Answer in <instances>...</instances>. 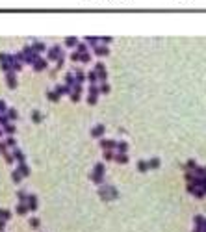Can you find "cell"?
I'll return each mask as SVG.
<instances>
[{
  "instance_id": "6da1fadb",
  "label": "cell",
  "mask_w": 206,
  "mask_h": 232,
  "mask_svg": "<svg viewBox=\"0 0 206 232\" xmlns=\"http://www.w3.org/2000/svg\"><path fill=\"white\" fill-rule=\"evenodd\" d=\"M89 178H91L95 184H99V186L104 184V163H102V162H97V163H95L93 173L89 175Z\"/></svg>"
},
{
  "instance_id": "7a4b0ae2",
  "label": "cell",
  "mask_w": 206,
  "mask_h": 232,
  "mask_svg": "<svg viewBox=\"0 0 206 232\" xmlns=\"http://www.w3.org/2000/svg\"><path fill=\"white\" fill-rule=\"evenodd\" d=\"M20 52H23V61H24V63H28V65H34V63H35V60L41 56V54H37L34 48H32V45H24Z\"/></svg>"
},
{
  "instance_id": "3957f363",
  "label": "cell",
  "mask_w": 206,
  "mask_h": 232,
  "mask_svg": "<svg viewBox=\"0 0 206 232\" xmlns=\"http://www.w3.org/2000/svg\"><path fill=\"white\" fill-rule=\"evenodd\" d=\"M99 195H100L102 201H112V199H117L119 197V191L115 190L113 186H100Z\"/></svg>"
},
{
  "instance_id": "277c9868",
  "label": "cell",
  "mask_w": 206,
  "mask_h": 232,
  "mask_svg": "<svg viewBox=\"0 0 206 232\" xmlns=\"http://www.w3.org/2000/svg\"><path fill=\"white\" fill-rule=\"evenodd\" d=\"M63 48L60 47V45H52L48 50H47V60H50V61H60V60H63Z\"/></svg>"
},
{
  "instance_id": "5b68a950",
  "label": "cell",
  "mask_w": 206,
  "mask_h": 232,
  "mask_svg": "<svg viewBox=\"0 0 206 232\" xmlns=\"http://www.w3.org/2000/svg\"><path fill=\"white\" fill-rule=\"evenodd\" d=\"M95 73L99 74V84H102V82H106L108 80V73H106V65L102 63V61H99L95 65Z\"/></svg>"
},
{
  "instance_id": "8992f818",
  "label": "cell",
  "mask_w": 206,
  "mask_h": 232,
  "mask_svg": "<svg viewBox=\"0 0 206 232\" xmlns=\"http://www.w3.org/2000/svg\"><path fill=\"white\" fill-rule=\"evenodd\" d=\"M99 143H100V147H102L104 150H117V141H113V139L102 138V139H99Z\"/></svg>"
},
{
  "instance_id": "52a82bcc",
  "label": "cell",
  "mask_w": 206,
  "mask_h": 232,
  "mask_svg": "<svg viewBox=\"0 0 206 232\" xmlns=\"http://www.w3.org/2000/svg\"><path fill=\"white\" fill-rule=\"evenodd\" d=\"M32 67H34L35 71H45V69L48 67V60H47V58H41V56H39V58L35 60V63L32 65Z\"/></svg>"
},
{
  "instance_id": "ba28073f",
  "label": "cell",
  "mask_w": 206,
  "mask_h": 232,
  "mask_svg": "<svg viewBox=\"0 0 206 232\" xmlns=\"http://www.w3.org/2000/svg\"><path fill=\"white\" fill-rule=\"evenodd\" d=\"M6 82H8V87H9V89H15V87H17V76H15L13 71H11V73H6Z\"/></svg>"
},
{
  "instance_id": "9c48e42d",
  "label": "cell",
  "mask_w": 206,
  "mask_h": 232,
  "mask_svg": "<svg viewBox=\"0 0 206 232\" xmlns=\"http://www.w3.org/2000/svg\"><path fill=\"white\" fill-rule=\"evenodd\" d=\"M93 50H95V54H97V56H100V58H102V56H108V54H110V50H108V45H102V43H100V45H97Z\"/></svg>"
},
{
  "instance_id": "30bf717a",
  "label": "cell",
  "mask_w": 206,
  "mask_h": 232,
  "mask_svg": "<svg viewBox=\"0 0 206 232\" xmlns=\"http://www.w3.org/2000/svg\"><path fill=\"white\" fill-rule=\"evenodd\" d=\"M91 136H93V138L102 139V136H104V125H95V126H93V130H91Z\"/></svg>"
},
{
  "instance_id": "8fae6325",
  "label": "cell",
  "mask_w": 206,
  "mask_h": 232,
  "mask_svg": "<svg viewBox=\"0 0 206 232\" xmlns=\"http://www.w3.org/2000/svg\"><path fill=\"white\" fill-rule=\"evenodd\" d=\"M32 48H34L37 54L47 52V50H48V48H47V45H45V43H41V41H34V43H32Z\"/></svg>"
},
{
  "instance_id": "7c38bea8",
  "label": "cell",
  "mask_w": 206,
  "mask_h": 232,
  "mask_svg": "<svg viewBox=\"0 0 206 232\" xmlns=\"http://www.w3.org/2000/svg\"><path fill=\"white\" fill-rule=\"evenodd\" d=\"M26 203H28L30 210H35V208H37V195H34V193H28Z\"/></svg>"
},
{
  "instance_id": "4fadbf2b",
  "label": "cell",
  "mask_w": 206,
  "mask_h": 232,
  "mask_svg": "<svg viewBox=\"0 0 206 232\" xmlns=\"http://www.w3.org/2000/svg\"><path fill=\"white\" fill-rule=\"evenodd\" d=\"M11 152H13V156H15V160L19 162V163H24V154H23V150L20 149H11Z\"/></svg>"
},
{
  "instance_id": "5bb4252c",
  "label": "cell",
  "mask_w": 206,
  "mask_h": 232,
  "mask_svg": "<svg viewBox=\"0 0 206 232\" xmlns=\"http://www.w3.org/2000/svg\"><path fill=\"white\" fill-rule=\"evenodd\" d=\"M85 43H88L89 47H97V45H100V37H95V36H89V37H85Z\"/></svg>"
},
{
  "instance_id": "9a60e30c",
  "label": "cell",
  "mask_w": 206,
  "mask_h": 232,
  "mask_svg": "<svg viewBox=\"0 0 206 232\" xmlns=\"http://www.w3.org/2000/svg\"><path fill=\"white\" fill-rule=\"evenodd\" d=\"M6 115H8V119L11 121V123H13L15 119H19V112H17L15 108H8V112H6Z\"/></svg>"
},
{
  "instance_id": "2e32d148",
  "label": "cell",
  "mask_w": 206,
  "mask_h": 232,
  "mask_svg": "<svg viewBox=\"0 0 206 232\" xmlns=\"http://www.w3.org/2000/svg\"><path fill=\"white\" fill-rule=\"evenodd\" d=\"M149 169H150V167H149V162H147V160H139V162H137V171H139V173H147Z\"/></svg>"
},
{
  "instance_id": "e0dca14e",
  "label": "cell",
  "mask_w": 206,
  "mask_h": 232,
  "mask_svg": "<svg viewBox=\"0 0 206 232\" xmlns=\"http://www.w3.org/2000/svg\"><path fill=\"white\" fill-rule=\"evenodd\" d=\"M78 39L76 37H67V39H65V47H69V48H76L78 47Z\"/></svg>"
},
{
  "instance_id": "ac0fdd59",
  "label": "cell",
  "mask_w": 206,
  "mask_h": 232,
  "mask_svg": "<svg viewBox=\"0 0 206 232\" xmlns=\"http://www.w3.org/2000/svg\"><path fill=\"white\" fill-rule=\"evenodd\" d=\"M115 162H117V163H126V162H128L126 152H115Z\"/></svg>"
},
{
  "instance_id": "d6986e66",
  "label": "cell",
  "mask_w": 206,
  "mask_h": 232,
  "mask_svg": "<svg viewBox=\"0 0 206 232\" xmlns=\"http://www.w3.org/2000/svg\"><path fill=\"white\" fill-rule=\"evenodd\" d=\"M76 84V76H74V73H67L65 74V85H72Z\"/></svg>"
},
{
  "instance_id": "ffe728a7",
  "label": "cell",
  "mask_w": 206,
  "mask_h": 232,
  "mask_svg": "<svg viewBox=\"0 0 206 232\" xmlns=\"http://www.w3.org/2000/svg\"><path fill=\"white\" fill-rule=\"evenodd\" d=\"M28 210H30L28 203H19L17 204V214H28Z\"/></svg>"
},
{
  "instance_id": "44dd1931",
  "label": "cell",
  "mask_w": 206,
  "mask_h": 232,
  "mask_svg": "<svg viewBox=\"0 0 206 232\" xmlns=\"http://www.w3.org/2000/svg\"><path fill=\"white\" fill-rule=\"evenodd\" d=\"M4 132H6V134H9V136H13V134H15V125L11 123V121H9L8 125H4Z\"/></svg>"
},
{
  "instance_id": "7402d4cb",
  "label": "cell",
  "mask_w": 206,
  "mask_h": 232,
  "mask_svg": "<svg viewBox=\"0 0 206 232\" xmlns=\"http://www.w3.org/2000/svg\"><path fill=\"white\" fill-rule=\"evenodd\" d=\"M128 150V143L126 141H117V150L115 152H126Z\"/></svg>"
},
{
  "instance_id": "603a6c76",
  "label": "cell",
  "mask_w": 206,
  "mask_h": 232,
  "mask_svg": "<svg viewBox=\"0 0 206 232\" xmlns=\"http://www.w3.org/2000/svg\"><path fill=\"white\" fill-rule=\"evenodd\" d=\"M88 78H89V82H91V84H99V74L95 73V69L88 73Z\"/></svg>"
},
{
  "instance_id": "cb8c5ba5",
  "label": "cell",
  "mask_w": 206,
  "mask_h": 232,
  "mask_svg": "<svg viewBox=\"0 0 206 232\" xmlns=\"http://www.w3.org/2000/svg\"><path fill=\"white\" fill-rule=\"evenodd\" d=\"M32 121H34V123H41V121H43L39 110H34V112H32Z\"/></svg>"
},
{
  "instance_id": "d4e9b609",
  "label": "cell",
  "mask_w": 206,
  "mask_h": 232,
  "mask_svg": "<svg viewBox=\"0 0 206 232\" xmlns=\"http://www.w3.org/2000/svg\"><path fill=\"white\" fill-rule=\"evenodd\" d=\"M76 52H80V54H85V52H89V47H88V43H78V47H76Z\"/></svg>"
},
{
  "instance_id": "484cf974",
  "label": "cell",
  "mask_w": 206,
  "mask_h": 232,
  "mask_svg": "<svg viewBox=\"0 0 206 232\" xmlns=\"http://www.w3.org/2000/svg\"><path fill=\"white\" fill-rule=\"evenodd\" d=\"M11 178H13V182H19L20 178H23V173H20V169H19V167H17V169H13Z\"/></svg>"
},
{
  "instance_id": "4316f807",
  "label": "cell",
  "mask_w": 206,
  "mask_h": 232,
  "mask_svg": "<svg viewBox=\"0 0 206 232\" xmlns=\"http://www.w3.org/2000/svg\"><path fill=\"white\" fill-rule=\"evenodd\" d=\"M191 195H195L197 199H202V197H206V191L202 190V187H199V186H197V187H195V191H193Z\"/></svg>"
},
{
  "instance_id": "83f0119b",
  "label": "cell",
  "mask_w": 206,
  "mask_h": 232,
  "mask_svg": "<svg viewBox=\"0 0 206 232\" xmlns=\"http://www.w3.org/2000/svg\"><path fill=\"white\" fill-rule=\"evenodd\" d=\"M17 167L20 169V173H23V176H28V175H30V167H28L26 163H19Z\"/></svg>"
},
{
  "instance_id": "f1b7e54d",
  "label": "cell",
  "mask_w": 206,
  "mask_h": 232,
  "mask_svg": "<svg viewBox=\"0 0 206 232\" xmlns=\"http://www.w3.org/2000/svg\"><path fill=\"white\" fill-rule=\"evenodd\" d=\"M204 221H206V217H202V215H195V227H204Z\"/></svg>"
},
{
  "instance_id": "f546056e",
  "label": "cell",
  "mask_w": 206,
  "mask_h": 232,
  "mask_svg": "<svg viewBox=\"0 0 206 232\" xmlns=\"http://www.w3.org/2000/svg\"><path fill=\"white\" fill-rule=\"evenodd\" d=\"M74 76H76V82H78V84H84V80H85V74H84L82 71H74Z\"/></svg>"
},
{
  "instance_id": "4dcf8cb0",
  "label": "cell",
  "mask_w": 206,
  "mask_h": 232,
  "mask_svg": "<svg viewBox=\"0 0 206 232\" xmlns=\"http://www.w3.org/2000/svg\"><path fill=\"white\" fill-rule=\"evenodd\" d=\"M6 145H8L9 149H15V147H17V141H15V138H13V136H9V138L6 139Z\"/></svg>"
},
{
  "instance_id": "1f68e13d",
  "label": "cell",
  "mask_w": 206,
  "mask_h": 232,
  "mask_svg": "<svg viewBox=\"0 0 206 232\" xmlns=\"http://www.w3.org/2000/svg\"><path fill=\"white\" fill-rule=\"evenodd\" d=\"M47 97H48V101H52V102H58V101H60V95H58L56 91H48Z\"/></svg>"
},
{
  "instance_id": "d6a6232c",
  "label": "cell",
  "mask_w": 206,
  "mask_h": 232,
  "mask_svg": "<svg viewBox=\"0 0 206 232\" xmlns=\"http://www.w3.org/2000/svg\"><path fill=\"white\" fill-rule=\"evenodd\" d=\"M99 89H100V93H102V95H106V93H110V84H106V82H102V84L99 85Z\"/></svg>"
},
{
  "instance_id": "836d02e7",
  "label": "cell",
  "mask_w": 206,
  "mask_h": 232,
  "mask_svg": "<svg viewBox=\"0 0 206 232\" xmlns=\"http://www.w3.org/2000/svg\"><path fill=\"white\" fill-rule=\"evenodd\" d=\"M197 167H199V165H197V162H195V160H189V162L186 163V169H188V171H195Z\"/></svg>"
},
{
  "instance_id": "e575fe53",
  "label": "cell",
  "mask_w": 206,
  "mask_h": 232,
  "mask_svg": "<svg viewBox=\"0 0 206 232\" xmlns=\"http://www.w3.org/2000/svg\"><path fill=\"white\" fill-rule=\"evenodd\" d=\"M9 217H11V212H9V210H2V208H0V219H9Z\"/></svg>"
},
{
  "instance_id": "d590c367",
  "label": "cell",
  "mask_w": 206,
  "mask_h": 232,
  "mask_svg": "<svg viewBox=\"0 0 206 232\" xmlns=\"http://www.w3.org/2000/svg\"><path fill=\"white\" fill-rule=\"evenodd\" d=\"M80 61H82V63H89V61H91V54H89V52L80 54Z\"/></svg>"
},
{
  "instance_id": "8d00e7d4",
  "label": "cell",
  "mask_w": 206,
  "mask_h": 232,
  "mask_svg": "<svg viewBox=\"0 0 206 232\" xmlns=\"http://www.w3.org/2000/svg\"><path fill=\"white\" fill-rule=\"evenodd\" d=\"M149 167H150V169H158V167H160V160H158V158H152V160L149 162Z\"/></svg>"
},
{
  "instance_id": "74e56055",
  "label": "cell",
  "mask_w": 206,
  "mask_h": 232,
  "mask_svg": "<svg viewBox=\"0 0 206 232\" xmlns=\"http://www.w3.org/2000/svg\"><path fill=\"white\" fill-rule=\"evenodd\" d=\"M104 158L106 160H115V150H104Z\"/></svg>"
},
{
  "instance_id": "f35d334b",
  "label": "cell",
  "mask_w": 206,
  "mask_h": 232,
  "mask_svg": "<svg viewBox=\"0 0 206 232\" xmlns=\"http://www.w3.org/2000/svg\"><path fill=\"white\" fill-rule=\"evenodd\" d=\"M8 145H6V141H0V154H4V156H6V154H8Z\"/></svg>"
},
{
  "instance_id": "ab89813d",
  "label": "cell",
  "mask_w": 206,
  "mask_h": 232,
  "mask_svg": "<svg viewBox=\"0 0 206 232\" xmlns=\"http://www.w3.org/2000/svg\"><path fill=\"white\" fill-rule=\"evenodd\" d=\"M71 61H80V52H76V50H74V52H71Z\"/></svg>"
},
{
  "instance_id": "60d3db41",
  "label": "cell",
  "mask_w": 206,
  "mask_h": 232,
  "mask_svg": "<svg viewBox=\"0 0 206 232\" xmlns=\"http://www.w3.org/2000/svg\"><path fill=\"white\" fill-rule=\"evenodd\" d=\"M6 112H8L6 102H4V101H0V115H6Z\"/></svg>"
},
{
  "instance_id": "b9f144b4",
  "label": "cell",
  "mask_w": 206,
  "mask_h": 232,
  "mask_svg": "<svg viewBox=\"0 0 206 232\" xmlns=\"http://www.w3.org/2000/svg\"><path fill=\"white\" fill-rule=\"evenodd\" d=\"M100 43H102V45H110V43H112V37H110V36H104V37H100Z\"/></svg>"
},
{
  "instance_id": "7bdbcfd3",
  "label": "cell",
  "mask_w": 206,
  "mask_h": 232,
  "mask_svg": "<svg viewBox=\"0 0 206 232\" xmlns=\"http://www.w3.org/2000/svg\"><path fill=\"white\" fill-rule=\"evenodd\" d=\"M97 101H99V97H91V95H88V104H97Z\"/></svg>"
},
{
  "instance_id": "ee69618b",
  "label": "cell",
  "mask_w": 206,
  "mask_h": 232,
  "mask_svg": "<svg viewBox=\"0 0 206 232\" xmlns=\"http://www.w3.org/2000/svg\"><path fill=\"white\" fill-rule=\"evenodd\" d=\"M30 225H32V227H39V219H37V217H32V219H30Z\"/></svg>"
},
{
  "instance_id": "f6af8a7d",
  "label": "cell",
  "mask_w": 206,
  "mask_h": 232,
  "mask_svg": "<svg viewBox=\"0 0 206 232\" xmlns=\"http://www.w3.org/2000/svg\"><path fill=\"white\" fill-rule=\"evenodd\" d=\"M2 228H4V219H0V232H2Z\"/></svg>"
},
{
  "instance_id": "bcb514c9",
  "label": "cell",
  "mask_w": 206,
  "mask_h": 232,
  "mask_svg": "<svg viewBox=\"0 0 206 232\" xmlns=\"http://www.w3.org/2000/svg\"><path fill=\"white\" fill-rule=\"evenodd\" d=\"M193 232H202V228H201V227H195V228H193Z\"/></svg>"
},
{
  "instance_id": "7dc6e473",
  "label": "cell",
  "mask_w": 206,
  "mask_h": 232,
  "mask_svg": "<svg viewBox=\"0 0 206 232\" xmlns=\"http://www.w3.org/2000/svg\"><path fill=\"white\" fill-rule=\"evenodd\" d=\"M202 228H204V230H206V221H204V227H202Z\"/></svg>"
},
{
  "instance_id": "c3c4849f",
  "label": "cell",
  "mask_w": 206,
  "mask_h": 232,
  "mask_svg": "<svg viewBox=\"0 0 206 232\" xmlns=\"http://www.w3.org/2000/svg\"><path fill=\"white\" fill-rule=\"evenodd\" d=\"M0 138H2V130H0Z\"/></svg>"
}]
</instances>
